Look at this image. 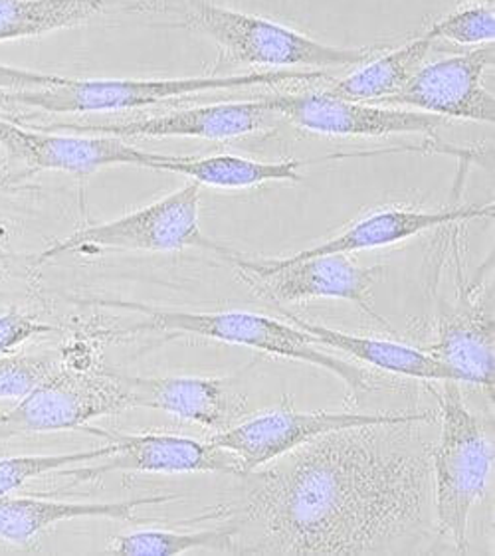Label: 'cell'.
<instances>
[{
  "mask_svg": "<svg viewBox=\"0 0 495 556\" xmlns=\"http://www.w3.org/2000/svg\"><path fill=\"white\" fill-rule=\"evenodd\" d=\"M434 40L424 34L394 48L383 56H372L350 76L335 81L327 89L329 96L353 101H379L384 103L405 88L418 67L424 64Z\"/></svg>",
  "mask_w": 495,
  "mask_h": 556,
  "instance_id": "ffe728a7",
  "label": "cell"
},
{
  "mask_svg": "<svg viewBox=\"0 0 495 556\" xmlns=\"http://www.w3.org/2000/svg\"><path fill=\"white\" fill-rule=\"evenodd\" d=\"M0 146L33 170H58L69 175H93L100 168L131 165L153 167L161 153L125 143L113 135L54 134L28 129L24 123L0 117Z\"/></svg>",
  "mask_w": 495,
  "mask_h": 556,
  "instance_id": "7c38bea8",
  "label": "cell"
},
{
  "mask_svg": "<svg viewBox=\"0 0 495 556\" xmlns=\"http://www.w3.org/2000/svg\"><path fill=\"white\" fill-rule=\"evenodd\" d=\"M127 0H0V42L74 28Z\"/></svg>",
  "mask_w": 495,
  "mask_h": 556,
  "instance_id": "44dd1931",
  "label": "cell"
},
{
  "mask_svg": "<svg viewBox=\"0 0 495 556\" xmlns=\"http://www.w3.org/2000/svg\"><path fill=\"white\" fill-rule=\"evenodd\" d=\"M177 26L203 34L248 66L321 67L357 66L377 56V48H338L314 40L283 24L226 9L213 0H182Z\"/></svg>",
  "mask_w": 495,
  "mask_h": 556,
  "instance_id": "5b68a950",
  "label": "cell"
},
{
  "mask_svg": "<svg viewBox=\"0 0 495 556\" xmlns=\"http://www.w3.org/2000/svg\"><path fill=\"white\" fill-rule=\"evenodd\" d=\"M56 355H0V401H21L58 367Z\"/></svg>",
  "mask_w": 495,
  "mask_h": 556,
  "instance_id": "d4e9b609",
  "label": "cell"
},
{
  "mask_svg": "<svg viewBox=\"0 0 495 556\" xmlns=\"http://www.w3.org/2000/svg\"><path fill=\"white\" fill-rule=\"evenodd\" d=\"M422 420L351 426L242 476L216 507L234 527L232 553L384 555L424 531L430 444Z\"/></svg>",
  "mask_w": 495,
  "mask_h": 556,
  "instance_id": "6da1fadb",
  "label": "cell"
},
{
  "mask_svg": "<svg viewBox=\"0 0 495 556\" xmlns=\"http://www.w3.org/2000/svg\"><path fill=\"white\" fill-rule=\"evenodd\" d=\"M327 78L323 70H270L225 78L76 79L52 88L0 91V108H33L46 113L129 112L161 101L223 89L276 86L285 81Z\"/></svg>",
  "mask_w": 495,
  "mask_h": 556,
  "instance_id": "277c9868",
  "label": "cell"
},
{
  "mask_svg": "<svg viewBox=\"0 0 495 556\" xmlns=\"http://www.w3.org/2000/svg\"><path fill=\"white\" fill-rule=\"evenodd\" d=\"M182 248H206L218 254H234L216 244L201 228V185L189 180L182 189L129 212L110 223L81 228L30 260L33 267L74 252H179Z\"/></svg>",
  "mask_w": 495,
  "mask_h": 556,
  "instance_id": "8992f818",
  "label": "cell"
},
{
  "mask_svg": "<svg viewBox=\"0 0 495 556\" xmlns=\"http://www.w3.org/2000/svg\"><path fill=\"white\" fill-rule=\"evenodd\" d=\"M228 257L248 288L278 307L314 300L350 301L372 321L391 327L375 309L371 295L372 286L383 278L386 266H359L350 254L305 260Z\"/></svg>",
  "mask_w": 495,
  "mask_h": 556,
  "instance_id": "ba28073f",
  "label": "cell"
},
{
  "mask_svg": "<svg viewBox=\"0 0 495 556\" xmlns=\"http://www.w3.org/2000/svg\"><path fill=\"white\" fill-rule=\"evenodd\" d=\"M129 380L136 408L165 412L214 432H225L246 416V394L230 379L129 377Z\"/></svg>",
  "mask_w": 495,
  "mask_h": 556,
  "instance_id": "2e32d148",
  "label": "cell"
},
{
  "mask_svg": "<svg viewBox=\"0 0 495 556\" xmlns=\"http://www.w3.org/2000/svg\"><path fill=\"white\" fill-rule=\"evenodd\" d=\"M56 329L40 321L35 315L24 313L18 305L0 309V355H11L36 337L54 333Z\"/></svg>",
  "mask_w": 495,
  "mask_h": 556,
  "instance_id": "484cf974",
  "label": "cell"
},
{
  "mask_svg": "<svg viewBox=\"0 0 495 556\" xmlns=\"http://www.w3.org/2000/svg\"><path fill=\"white\" fill-rule=\"evenodd\" d=\"M179 500V495H145L134 500L107 501V503H69V501L40 500V497H12L0 500V541L23 546L33 543L38 534L50 527L74 519L110 517L129 519L137 509L147 505H161Z\"/></svg>",
  "mask_w": 495,
  "mask_h": 556,
  "instance_id": "e0dca14e",
  "label": "cell"
},
{
  "mask_svg": "<svg viewBox=\"0 0 495 556\" xmlns=\"http://www.w3.org/2000/svg\"><path fill=\"white\" fill-rule=\"evenodd\" d=\"M430 40H448L458 46L492 45L495 38L494 7L473 4L452 12L424 33Z\"/></svg>",
  "mask_w": 495,
  "mask_h": 556,
  "instance_id": "cb8c5ba5",
  "label": "cell"
},
{
  "mask_svg": "<svg viewBox=\"0 0 495 556\" xmlns=\"http://www.w3.org/2000/svg\"><path fill=\"white\" fill-rule=\"evenodd\" d=\"M115 452H117V445L107 442L100 447L69 452V454L4 457L0 459V500L11 495L12 491L21 490L30 479L45 478L69 466H78L93 459H105L113 456Z\"/></svg>",
  "mask_w": 495,
  "mask_h": 556,
  "instance_id": "603a6c76",
  "label": "cell"
},
{
  "mask_svg": "<svg viewBox=\"0 0 495 556\" xmlns=\"http://www.w3.org/2000/svg\"><path fill=\"white\" fill-rule=\"evenodd\" d=\"M33 173H35L33 168H28L26 173L0 170V197L14 192V190L18 189L21 180H23L26 175H33ZM0 254H2V256H12L11 252H9V248H7V238H2V235H0Z\"/></svg>",
  "mask_w": 495,
  "mask_h": 556,
  "instance_id": "83f0119b",
  "label": "cell"
},
{
  "mask_svg": "<svg viewBox=\"0 0 495 556\" xmlns=\"http://www.w3.org/2000/svg\"><path fill=\"white\" fill-rule=\"evenodd\" d=\"M428 353L460 375L461 382L478 384L494 396V313L468 283L458 286L454 303L440 301L436 341Z\"/></svg>",
  "mask_w": 495,
  "mask_h": 556,
  "instance_id": "9a60e30c",
  "label": "cell"
},
{
  "mask_svg": "<svg viewBox=\"0 0 495 556\" xmlns=\"http://www.w3.org/2000/svg\"><path fill=\"white\" fill-rule=\"evenodd\" d=\"M422 420L434 422V412H300L295 410L290 396L282 404L248 420H240L225 432H214L208 442L237 456L242 471L262 468L271 459L292 452L300 445L314 442L319 435L363 426V424L408 422Z\"/></svg>",
  "mask_w": 495,
  "mask_h": 556,
  "instance_id": "9c48e42d",
  "label": "cell"
},
{
  "mask_svg": "<svg viewBox=\"0 0 495 556\" xmlns=\"http://www.w3.org/2000/svg\"><path fill=\"white\" fill-rule=\"evenodd\" d=\"M64 81L66 78L56 76V74H45V72H35V70L0 64V91L52 88V86L64 84Z\"/></svg>",
  "mask_w": 495,
  "mask_h": 556,
  "instance_id": "4316f807",
  "label": "cell"
},
{
  "mask_svg": "<svg viewBox=\"0 0 495 556\" xmlns=\"http://www.w3.org/2000/svg\"><path fill=\"white\" fill-rule=\"evenodd\" d=\"M280 309L285 317H290L293 325H297L304 333L309 334L317 345L338 349L341 353L353 356L355 361L367 363L371 367L381 368V370L393 372L398 377L436 380V382H442V380L461 382L460 375L454 368L440 363L439 358L430 355L428 351L401 345L393 341H384V339H375V337L345 333V331H338V329H331L326 325H316V323L293 317V313L283 307Z\"/></svg>",
  "mask_w": 495,
  "mask_h": 556,
  "instance_id": "ac0fdd59",
  "label": "cell"
},
{
  "mask_svg": "<svg viewBox=\"0 0 495 556\" xmlns=\"http://www.w3.org/2000/svg\"><path fill=\"white\" fill-rule=\"evenodd\" d=\"M494 46L484 45L458 56L422 64L405 88L384 103L442 119L494 123V93L484 86L485 70L494 64Z\"/></svg>",
  "mask_w": 495,
  "mask_h": 556,
  "instance_id": "8fae6325",
  "label": "cell"
},
{
  "mask_svg": "<svg viewBox=\"0 0 495 556\" xmlns=\"http://www.w3.org/2000/svg\"><path fill=\"white\" fill-rule=\"evenodd\" d=\"M234 527L220 525L216 529L180 533L167 529H139L131 533L113 536L110 553L115 555H180L194 548L230 551Z\"/></svg>",
  "mask_w": 495,
  "mask_h": 556,
  "instance_id": "7402d4cb",
  "label": "cell"
},
{
  "mask_svg": "<svg viewBox=\"0 0 495 556\" xmlns=\"http://www.w3.org/2000/svg\"><path fill=\"white\" fill-rule=\"evenodd\" d=\"M460 382L442 380L439 442L430 444L440 536L468 551V521L484 500L494 471V444L484 424L461 396Z\"/></svg>",
  "mask_w": 495,
  "mask_h": 556,
  "instance_id": "7a4b0ae2",
  "label": "cell"
},
{
  "mask_svg": "<svg viewBox=\"0 0 495 556\" xmlns=\"http://www.w3.org/2000/svg\"><path fill=\"white\" fill-rule=\"evenodd\" d=\"M124 309L145 315L147 321L139 323L131 331H161L170 334H192L223 341L230 345L250 346L268 355L302 361L314 367L326 368L335 375L347 389L350 396L375 389L367 370L321 351V345L304 333L297 325L271 319L268 315L248 312H182L151 307L129 301H105Z\"/></svg>",
  "mask_w": 495,
  "mask_h": 556,
  "instance_id": "3957f363",
  "label": "cell"
},
{
  "mask_svg": "<svg viewBox=\"0 0 495 556\" xmlns=\"http://www.w3.org/2000/svg\"><path fill=\"white\" fill-rule=\"evenodd\" d=\"M131 408L136 406L129 377L58 365L40 384L0 414V440L86 430L98 418Z\"/></svg>",
  "mask_w": 495,
  "mask_h": 556,
  "instance_id": "52a82bcc",
  "label": "cell"
},
{
  "mask_svg": "<svg viewBox=\"0 0 495 556\" xmlns=\"http://www.w3.org/2000/svg\"><path fill=\"white\" fill-rule=\"evenodd\" d=\"M90 434L102 435L117 445L113 456L100 466H84L58 471V476L93 481L113 471L124 473H225L242 478L244 471L237 456L216 447L208 440H192L175 434H110L86 428Z\"/></svg>",
  "mask_w": 495,
  "mask_h": 556,
  "instance_id": "4fadbf2b",
  "label": "cell"
},
{
  "mask_svg": "<svg viewBox=\"0 0 495 556\" xmlns=\"http://www.w3.org/2000/svg\"><path fill=\"white\" fill-rule=\"evenodd\" d=\"M264 105L305 131L338 137H386V135H436L448 119L430 113L379 108L369 101L333 98L327 91L274 93L259 98Z\"/></svg>",
  "mask_w": 495,
  "mask_h": 556,
  "instance_id": "30bf717a",
  "label": "cell"
},
{
  "mask_svg": "<svg viewBox=\"0 0 495 556\" xmlns=\"http://www.w3.org/2000/svg\"><path fill=\"white\" fill-rule=\"evenodd\" d=\"M312 161H254L248 156H173L163 155L153 163V170L175 173L191 178L201 187L248 189L266 182H297L302 167Z\"/></svg>",
  "mask_w": 495,
  "mask_h": 556,
  "instance_id": "d6986e66",
  "label": "cell"
},
{
  "mask_svg": "<svg viewBox=\"0 0 495 556\" xmlns=\"http://www.w3.org/2000/svg\"><path fill=\"white\" fill-rule=\"evenodd\" d=\"M276 113L264 101H234L194 108L185 112L165 113L141 119L117 122H64L48 125L50 131L68 134L113 135L122 139L134 137H196L211 141H228L264 129Z\"/></svg>",
  "mask_w": 495,
  "mask_h": 556,
  "instance_id": "5bb4252c",
  "label": "cell"
}]
</instances>
